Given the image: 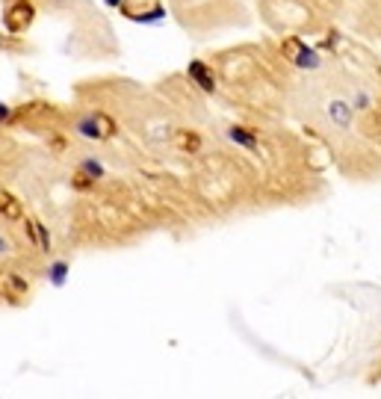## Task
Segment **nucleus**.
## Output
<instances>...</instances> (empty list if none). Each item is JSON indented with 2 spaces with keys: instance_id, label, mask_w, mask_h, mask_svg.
Returning a JSON list of instances; mask_svg holds the SVG:
<instances>
[{
  "instance_id": "obj_3",
  "label": "nucleus",
  "mask_w": 381,
  "mask_h": 399,
  "mask_svg": "<svg viewBox=\"0 0 381 399\" xmlns=\"http://www.w3.org/2000/svg\"><path fill=\"white\" fill-rule=\"evenodd\" d=\"M77 130L86 139H101V142H107V139H113L118 133V122L110 113H89L86 118L77 122Z\"/></svg>"
},
{
  "instance_id": "obj_1",
  "label": "nucleus",
  "mask_w": 381,
  "mask_h": 399,
  "mask_svg": "<svg viewBox=\"0 0 381 399\" xmlns=\"http://www.w3.org/2000/svg\"><path fill=\"white\" fill-rule=\"evenodd\" d=\"M172 15L192 36H216L225 30L249 27V9L243 0H169Z\"/></svg>"
},
{
  "instance_id": "obj_4",
  "label": "nucleus",
  "mask_w": 381,
  "mask_h": 399,
  "mask_svg": "<svg viewBox=\"0 0 381 399\" xmlns=\"http://www.w3.org/2000/svg\"><path fill=\"white\" fill-rule=\"evenodd\" d=\"M0 296H4L9 305H21L30 296V281L18 272H4L0 275Z\"/></svg>"
},
{
  "instance_id": "obj_8",
  "label": "nucleus",
  "mask_w": 381,
  "mask_h": 399,
  "mask_svg": "<svg viewBox=\"0 0 381 399\" xmlns=\"http://www.w3.org/2000/svg\"><path fill=\"white\" fill-rule=\"evenodd\" d=\"M375 382H381V358H378V364H375V370H372V378H370V385H375Z\"/></svg>"
},
{
  "instance_id": "obj_10",
  "label": "nucleus",
  "mask_w": 381,
  "mask_h": 399,
  "mask_svg": "<svg viewBox=\"0 0 381 399\" xmlns=\"http://www.w3.org/2000/svg\"><path fill=\"white\" fill-rule=\"evenodd\" d=\"M4 252H6V239H4V237H0V254H4Z\"/></svg>"
},
{
  "instance_id": "obj_7",
  "label": "nucleus",
  "mask_w": 381,
  "mask_h": 399,
  "mask_svg": "<svg viewBox=\"0 0 381 399\" xmlns=\"http://www.w3.org/2000/svg\"><path fill=\"white\" fill-rule=\"evenodd\" d=\"M71 187H74L77 192H89V190H95V177L86 175L83 169H74V175H71Z\"/></svg>"
},
{
  "instance_id": "obj_9",
  "label": "nucleus",
  "mask_w": 381,
  "mask_h": 399,
  "mask_svg": "<svg viewBox=\"0 0 381 399\" xmlns=\"http://www.w3.org/2000/svg\"><path fill=\"white\" fill-rule=\"evenodd\" d=\"M6 118H12L9 115V107H0V122H6Z\"/></svg>"
},
{
  "instance_id": "obj_2",
  "label": "nucleus",
  "mask_w": 381,
  "mask_h": 399,
  "mask_svg": "<svg viewBox=\"0 0 381 399\" xmlns=\"http://www.w3.org/2000/svg\"><path fill=\"white\" fill-rule=\"evenodd\" d=\"M36 21V0H6L4 27L9 36H21Z\"/></svg>"
},
{
  "instance_id": "obj_5",
  "label": "nucleus",
  "mask_w": 381,
  "mask_h": 399,
  "mask_svg": "<svg viewBox=\"0 0 381 399\" xmlns=\"http://www.w3.org/2000/svg\"><path fill=\"white\" fill-rule=\"evenodd\" d=\"M174 148H177L180 154H189V157L202 154V148H204L202 130H195V128H180V130L174 133Z\"/></svg>"
},
{
  "instance_id": "obj_6",
  "label": "nucleus",
  "mask_w": 381,
  "mask_h": 399,
  "mask_svg": "<svg viewBox=\"0 0 381 399\" xmlns=\"http://www.w3.org/2000/svg\"><path fill=\"white\" fill-rule=\"evenodd\" d=\"M0 216L9 219V222H18V219H24V204L18 202V198L0 187Z\"/></svg>"
}]
</instances>
